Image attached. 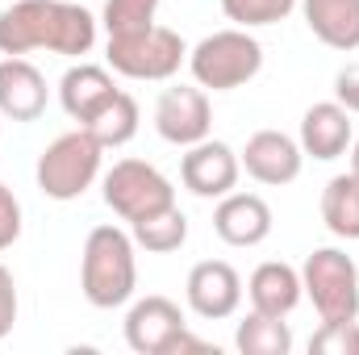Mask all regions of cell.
I'll list each match as a JSON object with an SVG mask.
<instances>
[{
    "label": "cell",
    "instance_id": "obj_1",
    "mask_svg": "<svg viewBox=\"0 0 359 355\" xmlns=\"http://www.w3.org/2000/svg\"><path fill=\"white\" fill-rule=\"evenodd\" d=\"M96 46V17L72 0H17L0 13V55L50 51L80 59Z\"/></svg>",
    "mask_w": 359,
    "mask_h": 355
},
{
    "label": "cell",
    "instance_id": "obj_2",
    "mask_svg": "<svg viewBox=\"0 0 359 355\" xmlns=\"http://www.w3.org/2000/svg\"><path fill=\"white\" fill-rule=\"evenodd\" d=\"M80 288L96 309H117L138 288V260H134V234L117 226H96L84 243L80 260Z\"/></svg>",
    "mask_w": 359,
    "mask_h": 355
},
{
    "label": "cell",
    "instance_id": "obj_3",
    "mask_svg": "<svg viewBox=\"0 0 359 355\" xmlns=\"http://www.w3.org/2000/svg\"><path fill=\"white\" fill-rule=\"evenodd\" d=\"M188 67H192V80L201 88L213 92H230L243 88L247 80L259 76L264 67V46L247 34V29H217L209 38H201L192 51H188Z\"/></svg>",
    "mask_w": 359,
    "mask_h": 355
},
{
    "label": "cell",
    "instance_id": "obj_4",
    "mask_svg": "<svg viewBox=\"0 0 359 355\" xmlns=\"http://www.w3.org/2000/svg\"><path fill=\"white\" fill-rule=\"evenodd\" d=\"M100 155L104 147L92 138L88 130H67L59 134L42 155H38V188L50 201H76L92 188V180L100 176Z\"/></svg>",
    "mask_w": 359,
    "mask_h": 355
},
{
    "label": "cell",
    "instance_id": "obj_5",
    "mask_svg": "<svg viewBox=\"0 0 359 355\" xmlns=\"http://www.w3.org/2000/svg\"><path fill=\"white\" fill-rule=\"evenodd\" d=\"M301 288L309 293L322 322L359 318V267L339 247H318L301 267Z\"/></svg>",
    "mask_w": 359,
    "mask_h": 355
},
{
    "label": "cell",
    "instance_id": "obj_6",
    "mask_svg": "<svg viewBox=\"0 0 359 355\" xmlns=\"http://www.w3.org/2000/svg\"><path fill=\"white\" fill-rule=\"evenodd\" d=\"M184 59H188V46L168 25L109 38V67L126 80H172Z\"/></svg>",
    "mask_w": 359,
    "mask_h": 355
},
{
    "label": "cell",
    "instance_id": "obj_7",
    "mask_svg": "<svg viewBox=\"0 0 359 355\" xmlns=\"http://www.w3.org/2000/svg\"><path fill=\"white\" fill-rule=\"evenodd\" d=\"M104 205L121 222H138L155 209L176 205V188L159 168H151L142 159H121V163H113V172H104Z\"/></svg>",
    "mask_w": 359,
    "mask_h": 355
},
{
    "label": "cell",
    "instance_id": "obj_8",
    "mask_svg": "<svg viewBox=\"0 0 359 355\" xmlns=\"http://www.w3.org/2000/svg\"><path fill=\"white\" fill-rule=\"evenodd\" d=\"M155 130L163 142L172 147H192V142H205L209 130H213V105L205 88L196 84H176V88H163L159 105H155Z\"/></svg>",
    "mask_w": 359,
    "mask_h": 355
},
{
    "label": "cell",
    "instance_id": "obj_9",
    "mask_svg": "<svg viewBox=\"0 0 359 355\" xmlns=\"http://www.w3.org/2000/svg\"><path fill=\"white\" fill-rule=\"evenodd\" d=\"M238 172H243L238 155H234L226 142H217V138L192 142V147L184 151V159H180V180H184V188H188L192 196H201V201H213V196L222 201L226 192H234Z\"/></svg>",
    "mask_w": 359,
    "mask_h": 355
},
{
    "label": "cell",
    "instance_id": "obj_10",
    "mask_svg": "<svg viewBox=\"0 0 359 355\" xmlns=\"http://www.w3.org/2000/svg\"><path fill=\"white\" fill-rule=\"evenodd\" d=\"M188 309L205 322H222L243 305V276L226 260H201L188 272Z\"/></svg>",
    "mask_w": 359,
    "mask_h": 355
},
{
    "label": "cell",
    "instance_id": "obj_11",
    "mask_svg": "<svg viewBox=\"0 0 359 355\" xmlns=\"http://www.w3.org/2000/svg\"><path fill=\"white\" fill-rule=\"evenodd\" d=\"M238 163L247 168V176L268 184V188H280V184H292L301 176V163H305V151L297 138L280 134V130H259L247 138Z\"/></svg>",
    "mask_w": 359,
    "mask_h": 355
},
{
    "label": "cell",
    "instance_id": "obj_12",
    "mask_svg": "<svg viewBox=\"0 0 359 355\" xmlns=\"http://www.w3.org/2000/svg\"><path fill=\"white\" fill-rule=\"evenodd\" d=\"M184 314L172 297H142L126 314V343L138 355H168L172 339L184 330Z\"/></svg>",
    "mask_w": 359,
    "mask_h": 355
},
{
    "label": "cell",
    "instance_id": "obj_13",
    "mask_svg": "<svg viewBox=\"0 0 359 355\" xmlns=\"http://www.w3.org/2000/svg\"><path fill=\"white\" fill-rule=\"evenodd\" d=\"M213 230L230 247H259L271 234V209L255 192H226L213 209Z\"/></svg>",
    "mask_w": 359,
    "mask_h": 355
},
{
    "label": "cell",
    "instance_id": "obj_14",
    "mask_svg": "<svg viewBox=\"0 0 359 355\" xmlns=\"http://www.w3.org/2000/svg\"><path fill=\"white\" fill-rule=\"evenodd\" d=\"M0 113L8 121H38L46 113V76L21 55L0 63Z\"/></svg>",
    "mask_w": 359,
    "mask_h": 355
},
{
    "label": "cell",
    "instance_id": "obj_15",
    "mask_svg": "<svg viewBox=\"0 0 359 355\" xmlns=\"http://www.w3.org/2000/svg\"><path fill=\"white\" fill-rule=\"evenodd\" d=\"M351 147V113L339 100H318L305 109L301 117V151L330 163L339 155H347Z\"/></svg>",
    "mask_w": 359,
    "mask_h": 355
},
{
    "label": "cell",
    "instance_id": "obj_16",
    "mask_svg": "<svg viewBox=\"0 0 359 355\" xmlns=\"http://www.w3.org/2000/svg\"><path fill=\"white\" fill-rule=\"evenodd\" d=\"M301 272L292 264H280L268 260L251 272V284H247V297H251V309L255 314H268V318H288L297 305H301Z\"/></svg>",
    "mask_w": 359,
    "mask_h": 355
},
{
    "label": "cell",
    "instance_id": "obj_17",
    "mask_svg": "<svg viewBox=\"0 0 359 355\" xmlns=\"http://www.w3.org/2000/svg\"><path fill=\"white\" fill-rule=\"evenodd\" d=\"M113 92L117 88H113L109 67H96V63H76V67H67L63 80H59V100H63L67 117L80 121V126H88L92 117L113 100Z\"/></svg>",
    "mask_w": 359,
    "mask_h": 355
},
{
    "label": "cell",
    "instance_id": "obj_18",
    "mask_svg": "<svg viewBox=\"0 0 359 355\" xmlns=\"http://www.w3.org/2000/svg\"><path fill=\"white\" fill-rule=\"evenodd\" d=\"M305 21L330 51H359V0H301Z\"/></svg>",
    "mask_w": 359,
    "mask_h": 355
},
{
    "label": "cell",
    "instance_id": "obj_19",
    "mask_svg": "<svg viewBox=\"0 0 359 355\" xmlns=\"http://www.w3.org/2000/svg\"><path fill=\"white\" fill-rule=\"evenodd\" d=\"M322 222L334 239H347V243L359 239V180L351 172L334 176L322 188Z\"/></svg>",
    "mask_w": 359,
    "mask_h": 355
},
{
    "label": "cell",
    "instance_id": "obj_20",
    "mask_svg": "<svg viewBox=\"0 0 359 355\" xmlns=\"http://www.w3.org/2000/svg\"><path fill=\"white\" fill-rule=\"evenodd\" d=\"M130 234H134V247H147L151 255H168V251H180L184 247L188 217L180 213L176 205H168V209H155V213L130 222Z\"/></svg>",
    "mask_w": 359,
    "mask_h": 355
},
{
    "label": "cell",
    "instance_id": "obj_21",
    "mask_svg": "<svg viewBox=\"0 0 359 355\" xmlns=\"http://www.w3.org/2000/svg\"><path fill=\"white\" fill-rule=\"evenodd\" d=\"M84 130H88L104 151H109V147H126V142L138 134V100H134L130 92L117 88V92H113V100L92 117Z\"/></svg>",
    "mask_w": 359,
    "mask_h": 355
},
{
    "label": "cell",
    "instance_id": "obj_22",
    "mask_svg": "<svg viewBox=\"0 0 359 355\" xmlns=\"http://www.w3.org/2000/svg\"><path fill=\"white\" fill-rule=\"evenodd\" d=\"M234 343L243 355H288L292 351V330L284 318H268V314H247L234 330Z\"/></svg>",
    "mask_w": 359,
    "mask_h": 355
},
{
    "label": "cell",
    "instance_id": "obj_23",
    "mask_svg": "<svg viewBox=\"0 0 359 355\" xmlns=\"http://www.w3.org/2000/svg\"><path fill=\"white\" fill-rule=\"evenodd\" d=\"M155 13H159V0H104L100 25L109 29V38H121V34L151 29Z\"/></svg>",
    "mask_w": 359,
    "mask_h": 355
},
{
    "label": "cell",
    "instance_id": "obj_24",
    "mask_svg": "<svg viewBox=\"0 0 359 355\" xmlns=\"http://www.w3.org/2000/svg\"><path fill=\"white\" fill-rule=\"evenodd\" d=\"M297 8V0H222V13L238 25V29H255V25H276Z\"/></svg>",
    "mask_w": 359,
    "mask_h": 355
},
{
    "label": "cell",
    "instance_id": "obj_25",
    "mask_svg": "<svg viewBox=\"0 0 359 355\" xmlns=\"http://www.w3.org/2000/svg\"><path fill=\"white\" fill-rule=\"evenodd\" d=\"M313 355H359V322L355 318H339V322H322L309 339Z\"/></svg>",
    "mask_w": 359,
    "mask_h": 355
},
{
    "label": "cell",
    "instance_id": "obj_26",
    "mask_svg": "<svg viewBox=\"0 0 359 355\" xmlns=\"http://www.w3.org/2000/svg\"><path fill=\"white\" fill-rule=\"evenodd\" d=\"M21 239V201L13 196V188L0 184V251H8Z\"/></svg>",
    "mask_w": 359,
    "mask_h": 355
},
{
    "label": "cell",
    "instance_id": "obj_27",
    "mask_svg": "<svg viewBox=\"0 0 359 355\" xmlns=\"http://www.w3.org/2000/svg\"><path fill=\"white\" fill-rule=\"evenodd\" d=\"M17 322V284H13V272L0 264V339H8Z\"/></svg>",
    "mask_w": 359,
    "mask_h": 355
},
{
    "label": "cell",
    "instance_id": "obj_28",
    "mask_svg": "<svg viewBox=\"0 0 359 355\" xmlns=\"http://www.w3.org/2000/svg\"><path fill=\"white\" fill-rule=\"evenodd\" d=\"M334 100H339L347 113H359V63H347V67L334 76Z\"/></svg>",
    "mask_w": 359,
    "mask_h": 355
},
{
    "label": "cell",
    "instance_id": "obj_29",
    "mask_svg": "<svg viewBox=\"0 0 359 355\" xmlns=\"http://www.w3.org/2000/svg\"><path fill=\"white\" fill-rule=\"evenodd\" d=\"M351 176L359 180V142H355V147H351Z\"/></svg>",
    "mask_w": 359,
    "mask_h": 355
}]
</instances>
